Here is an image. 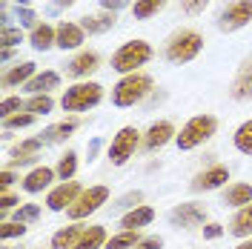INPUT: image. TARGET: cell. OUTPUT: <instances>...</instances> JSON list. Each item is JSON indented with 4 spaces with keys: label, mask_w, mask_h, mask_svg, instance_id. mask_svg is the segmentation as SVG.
I'll return each mask as SVG.
<instances>
[{
    "label": "cell",
    "mask_w": 252,
    "mask_h": 249,
    "mask_svg": "<svg viewBox=\"0 0 252 249\" xmlns=\"http://www.w3.org/2000/svg\"><path fill=\"white\" fill-rule=\"evenodd\" d=\"M152 86H155L152 78H149V75H143V72L124 75V78L112 86V103H115L118 109H129V106L141 103L143 97L152 92Z\"/></svg>",
    "instance_id": "6da1fadb"
},
{
    "label": "cell",
    "mask_w": 252,
    "mask_h": 249,
    "mask_svg": "<svg viewBox=\"0 0 252 249\" xmlns=\"http://www.w3.org/2000/svg\"><path fill=\"white\" fill-rule=\"evenodd\" d=\"M152 55L155 52L146 40H126L124 46L112 55V69L121 72V75H135L141 66L152 61Z\"/></svg>",
    "instance_id": "7a4b0ae2"
},
{
    "label": "cell",
    "mask_w": 252,
    "mask_h": 249,
    "mask_svg": "<svg viewBox=\"0 0 252 249\" xmlns=\"http://www.w3.org/2000/svg\"><path fill=\"white\" fill-rule=\"evenodd\" d=\"M215 132H218V121H215L212 115H195V118H189L187 124L181 126V132H178L175 143H178L181 152H189V149H195V146L206 143Z\"/></svg>",
    "instance_id": "3957f363"
},
{
    "label": "cell",
    "mask_w": 252,
    "mask_h": 249,
    "mask_svg": "<svg viewBox=\"0 0 252 249\" xmlns=\"http://www.w3.org/2000/svg\"><path fill=\"white\" fill-rule=\"evenodd\" d=\"M201 49H204V37H201L198 31L195 29H181L166 40L163 55H166L169 63H189V61H195V58L201 55Z\"/></svg>",
    "instance_id": "277c9868"
},
{
    "label": "cell",
    "mask_w": 252,
    "mask_h": 249,
    "mask_svg": "<svg viewBox=\"0 0 252 249\" xmlns=\"http://www.w3.org/2000/svg\"><path fill=\"white\" fill-rule=\"evenodd\" d=\"M100 100H103V86L94 83V80H86V83H75V86H69L63 92L61 106L66 112H89Z\"/></svg>",
    "instance_id": "5b68a950"
},
{
    "label": "cell",
    "mask_w": 252,
    "mask_h": 249,
    "mask_svg": "<svg viewBox=\"0 0 252 249\" xmlns=\"http://www.w3.org/2000/svg\"><path fill=\"white\" fill-rule=\"evenodd\" d=\"M106 201H109V187H89L80 192L78 201L72 203L66 212H69L72 220H83V218H89L92 212H97Z\"/></svg>",
    "instance_id": "8992f818"
},
{
    "label": "cell",
    "mask_w": 252,
    "mask_h": 249,
    "mask_svg": "<svg viewBox=\"0 0 252 249\" xmlns=\"http://www.w3.org/2000/svg\"><path fill=\"white\" fill-rule=\"evenodd\" d=\"M138 143H141V132L135 129V126H124L109 143V160L112 166H124L129 157L135 155V149H138Z\"/></svg>",
    "instance_id": "52a82bcc"
},
{
    "label": "cell",
    "mask_w": 252,
    "mask_h": 249,
    "mask_svg": "<svg viewBox=\"0 0 252 249\" xmlns=\"http://www.w3.org/2000/svg\"><path fill=\"white\" fill-rule=\"evenodd\" d=\"M252 20V0H232L223 6V12L218 15V29L220 31H238L244 26H250Z\"/></svg>",
    "instance_id": "ba28073f"
},
{
    "label": "cell",
    "mask_w": 252,
    "mask_h": 249,
    "mask_svg": "<svg viewBox=\"0 0 252 249\" xmlns=\"http://www.w3.org/2000/svg\"><path fill=\"white\" fill-rule=\"evenodd\" d=\"M169 220H172V226H184V229H192V226H201L206 220V209L204 203H178L172 212H169Z\"/></svg>",
    "instance_id": "9c48e42d"
},
{
    "label": "cell",
    "mask_w": 252,
    "mask_h": 249,
    "mask_svg": "<svg viewBox=\"0 0 252 249\" xmlns=\"http://www.w3.org/2000/svg\"><path fill=\"white\" fill-rule=\"evenodd\" d=\"M80 192H83V189H80L78 181H63L61 187H55L46 195V206L52 209V212H63V209H69L72 203L78 201Z\"/></svg>",
    "instance_id": "30bf717a"
},
{
    "label": "cell",
    "mask_w": 252,
    "mask_h": 249,
    "mask_svg": "<svg viewBox=\"0 0 252 249\" xmlns=\"http://www.w3.org/2000/svg\"><path fill=\"white\" fill-rule=\"evenodd\" d=\"M178 138V132H175V126L169 121H155V124L146 129V135H143V149H149V152H155L160 146H166L169 140Z\"/></svg>",
    "instance_id": "8fae6325"
},
{
    "label": "cell",
    "mask_w": 252,
    "mask_h": 249,
    "mask_svg": "<svg viewBox=\"0 0 252 249\" xmlns=\"http://www.w3.org/2000/svg\"><path fill=\"white\" fill-rule=\"evenodd\" d=\"M229 181V169L226 166H209V169L198 172L192 178V189L195 192H212V189H220Z\"/></svg>",
    "instance_id": "7c38bea8"
},
{
    "label": "cell",
    "mask_w": 252,
    "mask_h": 249,
    "mask_svg": "<svg viewBox=\"0 0 252 249\" xmlns=\"http://www.w3.org/2000/svg\"><path fill=\"white\" fill-rule=\"evenodd\" d=\"M40 146H43V138H29L23 143H17L9 155V166H23V163H34L40 157Z\"/></svg>",
    "instance_id": "4fadbf2b"
},
{
    "label": "cell",
    "mask_w": 252,
    "mask_h": 249,
    "mask_svg": "<svg viewBox=\"0 0 252 249\" xmlns=\"http://www.w3.org/2000/svg\"><path fill=\"white\" fill-rule=\"evenodd\" d=\"M229 94H232L235 100H247V97H252V55L241 63L238 78H235V83H232Z\"/></svg>",
    "instance_id": "5bb4252c"
},
{
    "label": "cell",
    "mask_w": 252,
    "mask_h": 249,
    "mask_svg": "<svg viewBox=\"0 0 252 249\" xmlns=\"http://www.w3.org/2000/svg\"><path fill=\"white\" fill-rule=\"evenodd\" d=\"M55 175H58V172L49 169V166H34V169L23 178V189H26L29 195H37V192H43V189L55 181Z\"/></svg>",
    "instance_id": "9a60e30c"
},
{
    "label": "cell",
    "mask_w": 252,
    "mask_h": 249,
    "mask_svg": "<svg viewBox=\"0 0 252 249\" xmlns=\"http://www.w3.org/2000/svg\"><path fill=\"white\" fill-rule=\"evenodd\" d=\"M97 63H100L97 52H80L78 58H72V61H69L66 72H69L72 78H89L94 69H97Z\"/></svg>",
    "instance_id": "2e32d148"
},
{
    "label": "cell",
    "mask_w": 252,
    "mask_h": 249,
    "mask_svg": "<svg viewBox=\"0 0 252 249\" xmlns=\"http://www.w3.org/2000/svg\"><path fill=\"white\" fill-rule=\"evenodd\" d=\"M83 34H86V31H83L80 23H66V20H63L61 26H58V43H55V46L63 49V52H66V49H78L80 43H83Z\"/></svg>",
    "instance_id": "e0dca14e"
},
{
    "label": "cell",
    "mask_w": 252,
    "mask_h": 249,
    "mask_svg": "<svg viewBox=\"0 0 252 249\" xmlns=\"http://www.w3.org/2000/svg\"><path fill=\"white\" fill-rule=\"evenodd\" d=\"M34 75H37V72H34V63H17V66H12V69L3 72L0 83H3V86H26Z\"/></svg>",
    "instance_id": "ac0fdd59"
},
{
    "label": "cell",
    "mask_w": 252,
    "mask_h": 249,
    "mask_svg": "<svg viewBox=\"0 0 252 249\" xmlns=\"http://www.w3.org/2000/svg\"><path fill=\"white\" fill-rule=\"evenodd\" d=\"M86 232L80 223H69V226H63L58 232L52 235V249H75L80 241V235Z\"/></svg>",
    "instance_id": "d6986e66"
},
{
    "label": "cell",
    "mask_w": 252,
    "mask_h": 249,
    "mask_svg": "<svg viewBox=\"0 0 252 249\" xmlns=\"http://www.w3.org/2000/svg\"><path fill=\"white\" fill-rule=\"evenodd\" d=\"M155 220V209L152 206H135V209H129L124 218H121V226L124 229H141V226H149Z\"/></svg>",
    "instance_id": "ffe728a7"
},
{
    "label": "cell",
    "mask_w": 252,
    "mask_h": 249,
    "mask_svg": "<svg viewBox=\"0 0 252 249\" xmlns=\"http://www.w3.org/2000/svg\"><path fill=\"white\" fill-rule=\"evenodd\" d=\"M58 86H61V75H58V72H52V69L37 72V75L26 83V89H29L32 94H49L52 89H58Z\"/></svg>",
    "instance_id": "44dd1931"
},
{
    "label": "cell",
    "mask_w": 252,
    "mask_h": 249,
    "mask_svg": "<svg viewBox=\"0 0 252 249\" xmlns=\"http://www.w3.org/2000/svg\"><path fill=\"white\" fill-rule=\"evenodd\" d=\"M29 40H32V49H34V52H46V49H52L58 43V29H52L49 23H40V26L32 29Z\"/></svg>",
    "instance_id": "7402d4cb"
},
{
    "label": "cell",
    "mask_w": 252,
    "mask_h": 249,
    "mask_svg": "<svg viewBox=\"0 0 252 249\" xmlns=\"http://www.w3.org/2000/svg\"><path fill=\"white\" fill-rule=\"evenodd\" d=\"M229 235H235V238H250L252 235V203L250 206H241L232 220H229Z\"/></svg>",
    "instance_id": "603a6c76"
},
{
    "label": "cell",
    "mask_w": 252,
    "mask_h": 249,
    "mask_svg": "<svg viewBox=\"0 0 252 249\" xmlns=\"http://www.w3.org/2000/svg\"><path fill=\"white\" fill-rule=\"evenodd\" d=\"M115 12H100V15H86L83 17V31H89V34H103V31H109L115 26Z\"/></svg>",
    "instance_id": "cb8c5ba5"
},
{
    "label": "cell",
    "mask_w": 252,
    "mask_h": 249,
    "mask_svg": "<svg viewBox=\"0 0 252 249\" xmlns=\"http://www.w3.org/2000/svg\"><path fill=\"white\" fill-rule=\"evenodd\" d=\"M223 203H226V206H235V209L250 206L252 203V187L250 184H232V187L223 192Z\"/></svg>",
    "instance_id": "d4e9b609"
},
{
    "label": "cell",
    "mask_w": 252,
    "mask_h": 249,
    "mask_svg": "<svg viewBox=\"0 0 252 249\" xmlns=\"http://www.w3.org/2000/svg\"><path fill=\"white\" fill-rule=\"evenodd\" d=\"M78 129V121H63V124H55L49 126V129H43V143H63V140L72 138V132Z\"/></svg>",
    "instance_id": "484cf974"
},
{
    "label": "cell",
    "mask_w": 252,
    "mask_h": 249,
    "mask_svg": "<svg viewBox=\"0 0 252 249\" xmlns=\"http://www.w3.org/2000/svg\"><path fill=\"white\" fill-rule=\"evenodd\" d=\"M106 229L103 226H89L86 232L80 235V241H78V247L75 249H100V247H106Z\"/></svg>",
    "instance_id": "4316f807"
},
{
    "label": "cell",
    "mask_w": 252,
    "mask_h": 249,
    "mask_svg": "<svg viewBox=\"0 0 252 249\" xmlns=\"http://www.w3.org/2000/svg\"><path fill=\"white\" fill-rule=\"evenodd\" d=\"M141 241H143V238L138 235V229H124V232L112 235L103 249H135Z\"/></svg>",
    "instance_id": "83f0119b"
},
{
    "label": "cell",
    "mask_w": 252,
    "mask_h": 249,
    "mask_svg": "<svg viewBox=\"0 0 252 249\" xmlns=\"http://www.w3.org/2000/svg\"><path fill=\"white\" fill-rule=\"evenodd\" d=\"M232 143H235V149L241 152V155H252V118L250 121H244V124L235 129Z\"/></svg>",
    "instance_id": "f1b7e54d"
},
{
    "label": "cell",
    "mask_w": 252,
    "mask_h": 249,
    "mask_svg": "<svg viewBox=\"0 0 252 249\" xmlns=\"http://www.w3.org/2000/svg\"><path fill=\"white\" fill-rule=\"evenodd\" d=\"M163 6H166V0H135L132 15H135V20H149V17H155Z\"/></svg>",
    "instance_id": "f546056e"
},
{
    "label": "cell",
    "mask_w": 252,
    "mask_h": 249,
    "mask_svg": "<svg viewBox=\"0 0 252 249\" xmlns=\"http://www.w3.org/2000/svg\"><path fill=\"white\" fill-rule=\"evenodd\" d=\"M52 109H55L52 94H32L26 100V106H23V112H32V115H49Z\"/></svg>",
    "instance_id": "4dcf8cb0"
},
{
    "label": "cell",
    "mask_w": 252,
    "mask_h": 249,
    "mask_svg": "<svg viewBox=\"0 0 252 249\" xmlns=\"http://www.w3.org/2000/svg\"><path fill=\"white\" fill-rule=\"evenodd\" d=\"M58 178L61 181H72L75 178V172H78V155L75 152H66V155H61V160H58Z\"/></svg>",
    "instance_id": "1f68e13d"
},
{
    "label": "cell",
    "mask_w": 252,
    "mask_h": 249,
    "mask_svg": "<svg viewBox=\"0 0 252 249\" xmlns=\"http://www.w3.org/2000/svg\"><path fill=\"white\" fill-rule=\"evenodd\" d=\"M34 118L37 115H32V112H17L12 118H3V129H26L34 124Z\"/></svg>",
    "instance_id": "d6a6232c"
},
{
    "label": "cell",
    "mask_w": 252,
    "mask_h": 249,
    "mask_svg": "<svg viewBox=\"0 0 252 249\" xmlns=\"http://www.w3.org/2000/svg\"><path fill=\"white\" fill-rule=\"evenodd\" d=\"M26 235V223H20V220H3L0 223V238L3 241H9V238H23Z\"/></svg>",
    "instance_id": "836d02e7"
},
{
    "label": "cell",
    "mask_w": 252,
    "mask_h": 249,
    "mask_svg": "<svg viewBox=\"0 0 252 249\" xmlns=\"http://www.w3.org/2000/svg\"><path fill=\"white\" fill-rule=\"evenodd\" d=\"M37 218H40V206L37 203H23V206L15 209V220H20V223H32Z\"/></svg>",
    "instance_id": "e575fe53"
},
{
    "label": "cell",
    "mask_w": 252,
    "mask_h": 249,
    "mask_svg": "<svg viewBox=\"0 0 252 249\" xmlns=\"http://www.w3.org/2000/svg\"><path fill=\"white\" fill-rule=\"evenodd\" d=\"M0 43H3V49H15V46H20V43H23V31H20V29H12V26H3Z\"/></svg>",
    "instance_id": "d590c367"
},
{
    "label": "cell",
    "mask_w": 252,
    "mask_h": 249,
    "mask_svg": "<svg viewBox=\"0 0 252 249\" xmlns=\"http://www.w3.org/2000/svg\"><path fill=\"white\" fill-rule=\"evenodd\" d=\"M23 106H26V103H23L20 97H3V103H0V115H3V118H12V115H17Z\"/></svg>",
    "instance_id": "8d00e7d4"
},
{
    "label": "cell",
    "mask_w": 252,
    "mask_h": 249,
    "mask_svg": "<svg viewBox=\"0 0 252 249\" xmlns=\"http://www.w3.org/2000/svg\"><path fill=\"white\" fill-rule=\"evenodd\" d=\"M206 6H209V0H181V9L187 15H201Z\"/></svg>",
    "instance_id": "74e56055"
},
{
    "label": "cell",
    "mask_w": 252,
    "mask_h": 249,
    "mask_svg": "<svg viewBox=\"0 0 252 249\" xmlns=\"http://www.w3.org/2000/svg\"><path fill=\"white\" fill-rule=\"evenodd\" d=\"M141 201H143L141 192H129V195H124V198L118 201V206H121V209H135V206H141Z\"/></svg>",
    "instance_id": "f35d334b"
},
{
    "label": "cell",
    "mask_w": 252,
    "mask_h": 249,
    "mask_svg": "<svg viewBox=\"0 0 252 249\" xmlns=\"http://www.w3.org/2000/svg\"><path fill=\"white\" fill-rule=\"evenodd\" d=\"M17 206H20V198L9 195V192H3V198H0V215H6L9 209H17Z\"/></svg>",
    "instance_id": "ab89813d"
},
{
    "label": "cell",
    "mask_w": 252,
    "mask_h": 249,
    "mask_svg": "<svg viewBox=\"0 0 252 249\" xmlns=\"http://www.w3.org/2000/svg\"><path fill=\"white\" fill-rule=\"evenodd\" d=\"M124 6H129V0H100V9L103 12H118Z\"/></svg>",
    "instance_id": "60d3db41"
},
{
    "label": "cell",
    "mask_w": 252,
    "mask_h": 249,
    "mask_svg": "<svg viewBox=\"0 0 252 249\" xmlns=\"http://www.w3.org/2000/svg\"><path fill=\"white\" fill-rule=\"evenodd\" d=\"M17 17H20L23 26H34V20H37V15L32 9H20V6H17Z\"/></svg>",
    "instance_id": "b9f144b4"
},
{
    "label": "cell",
    "mask_w": 252,
    "mask_h": 249,
    "mask_svg": "<svg viewBox=\"0 0 252 249\" xmlns=\"http://www.w3.org/2000/svg\"><path fill=\"white\" fill-rule=\"evenodd\" d=\"M220 235H223V226H220V223H206L204 226V238H209V241H215Z\"/></svg>",
    "instance_id": "7bdbcfd3"
},
{
    "label": "cell",
    "mask_w": 252,
    "mask_h": 249,
    "mask_svg": "<svg viewBox=\"0 0 252 249\" xmlns=\"http://www.w3.org/2000/svg\"><path fill=\"white\" fill-rule=\"evenodd\" d=\"M12 184H15V172H12V169H3V172H0V189H3V192H9V187H12Z\"/></svg>",
    "instance_id": "ee69618b"
},
{
    "label": "cell",
    "mask_w": 252,
    "mask_h": 249,
    "mask_svg": "<svg viewBox=\"0 0 252 249\" xmlns=\"http://www.w3.org/2000/svg\"><path fill=\"white\" fill-rule=\"evenodd\" d=\"M160 247H163V241L155 235V238H143V241H141L135 249H160Z\"/></svg>",
    "instance_id": "f6af8a7d"
},
{
    "label": "cell",
    "mask_w": 252,
    "mask_h": 249,
    "mask_svg": "<svg viewBox=\"0 0 252 249\" xmlns=\"http://www.w3.org/2000/svg\"><path fill=\"white\" fill-rule=\"evenodd\" d=\"M72 3H75V0H58V3H52V6H49V12L55 15V12H61V9H69Z\"/></svg>",
    "instance_id": "bcb514c9"
},
{
    "label": "cell",
    "mask_w": 252,
    "mask_h": 249,
    "mask_svg": "<svg viewBox=\"0 0 252 249\" xmlns=\"http://www.w3.org/2000/svg\"><path fill=\"white\" fill-rule=\"evenodd\" d=\"M97 149H100V140H92V143H89V160L97 155Z\"/></svg>",
    "instance_id": "7dc6e473"
},
{
    "label": "cell",
    "mask_w": 252,
    "mask_h": 249,
    "mask_svg": "<svg viewBox=\"0 0 252 249\" xmlns=\"http://www.w3.org/2000/svg\"><path fill=\"white\" fill-rule=\"evenodd\" d=\"M235 249H252V238H244V241H241Z\"/></svg>",
    "instance_id": "c3c4849f"
},
{
    "label": "cell",
    "mask_w": 252,
    "mask_h": 249,
    "mask_svg": "<svg viewBox=\"0 0 252 249\" xmlns=\"http://www.w3.org/2000/svg\"><path fill=\"white\" fill-rule=\"evenodd\" d=\"M26 3H32V0H17V6H23V9H26Z\"/></svg>",
    "instance_id": "681fc988"
}]
</instances>
